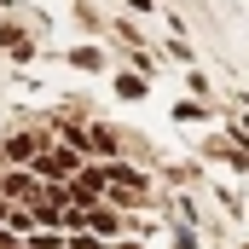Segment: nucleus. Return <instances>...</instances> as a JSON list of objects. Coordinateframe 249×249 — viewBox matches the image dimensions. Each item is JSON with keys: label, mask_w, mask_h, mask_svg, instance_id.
<instances>
[{"label": "nucleus", "mask_w": 249, "mask_h": 249, "mask_svg": "<svg viewBox=\"0 0 249 249\" xmlns=\"http://www.w3.org/2000/svg\"><path fill=\"white\" fill-rule=\"evenodd\" d=\"M99 191H105V168H87V174H75V180H70V203H75V209H87Z\"/></svg>", "instance_id": "nucleus-2"}, {"label": "nucleus", "mask_w": 249, "mask_h": 249, "mask_svg": "<svg viewBox=\"0 0 249 249\" xmlns=\"http://www.w3.org/2000/svg\"><path fill=\"white\" fill-rule=\"evenodd\" d=\"M35 151H41V139H35V133H18V139H6V157H12V162H29Z\"/></svg>", "instance_id": "nucleus-3"}, {"label": "nucleus", "mask_w": 249, "mask_h": 249, "mask_svg": "<svg viewBox=\"0 0 249 249\" xmlns=\"http://www.w3.org/2000/svg\"><path fill=\"white\" fill-rule=\"evenodd\" d=\"M87 220H93V232H116V214H105V209H87Z\"/></svg>", "instance_id": "nucleus-4"}, {"label": "nucleus", "mask_w": 249, "mask_h": 249, "mask_svg": "<svg viewBox=\"0 0 249 249\" xmlns=\"http://www.w3.org/2000/svg\"><path fill=\"white\" fill-rule=\"evenodd\" d=\"M0 41H6V23H0Z\"/></svg>", "instance_id": "nucleus-7"}, {"label": "nucleus", "mask_w": 249, "mask_h": 249, "mask_svg": "<svg viewBox=\"0 0 249 249\" xmlns=\"http://www.w3.org/2000/svg\"><path fill=\"white\" fill-rule=\"evenodd\" d=\"M35 168H41V180H75V174H81L75 151H47V157H41Z\"/></svg>", "instance_id": "nucleus-1"}, {"label": "nucleus", "mask_w": 249, "mask_h": 249, "mask_svg": "<svg viewBox=\"0 0 249 249\" xmlns=\"http://www.w3.org/2000/svg\"><path fill=\"white\" fill-rule=\"evenodd\" d=\"M110 180H122L127 191H145V180H139V174H133V168H110Z\"/></svg>", "instance_id": "nucleus-5"}, {"label": "nucleus", "mask_w": 249, "mask_h": 249, "mask_svg": "<svg viewBox=\"0 0 249 249\" xmlns=\"http://www.w3.org/2000/svg\"><path fill=\"white\" fill-rule=\"evenodd\" d=\"M0 214H6V203H0Z\"/></svg>", "instance_id": "nucleus-8"}, {"label": "nucleus", "mask_w": 249, "mask_h": 249, "mask_svg": "<svg viewBox=\"0 0 249 249\" xmlns=\"http://www.w3.org/2000/svg\"><path fill=\"white\" fill-rule=\"evenodd\" d=\"M0 249H12V238H6V232H0Z\"/></svg>", "instance_id": "nucleus-6"}]
</instances>
